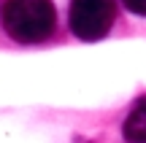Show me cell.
<instances>
[{
  "instance_id": "6da1fadb",
  "label": "cell",
  "mask_w": 146,
  "mask_h": 143,
  "mask_svg": "<svg viewBox=\"0 0 146 143\" xmlns=\"http://www.w3.org/2000/svg\"><path fill=\"white\" fill-rule=\"evenodd\" d=\"M3 27L19 43H43L54 35L57 11L52 0H5Z\"/></svg>"
},
{
  "instance_id": "7a4b0ae2",
  "label": "cell",
  "mask_w": 146,
  "mask_h": 143,
  "mask_svg": "<svg viewBox=\"0 0 146 143\" xmlns=\"http://www.w3.org/2000/svg\"><path fill=\"white\" fill-rule=\"evenodd\" d=\"M116 19V0H70L68 22L76 38L100 41Z\"/></svg>"
},
{
  "instance_id": "3957f363",
  "label": "cell",
  "mask_w": 146,
  "mask_h": 143,
  "mask_svg": "<svg viewBox=\"0 0 146 143\" xmlns=\"http://www.w3.org/2000/svg\"><path fill=\"white\" fill-rule=\"evenodd\" d=\"M122 132H125L127 143H146V100L133 105V111L127 113L125 124H122Z\"/></svg>"
},
{
  "instance_id": "277c9868",
  "label": "cell",
  "mask_w": 146,
  "mask_h": 143,
  "mask_svg": "<svg viewBox=\"0 0 146 143\" xmlns=\"http://www.w3.org/2000/svg\"><path fill=\"white\" fill-rule=\"evenodd\" d=\"M122 3H125L127 11H133L138 16H146V0H122Z\"/></svg>"
}]
</instances>
